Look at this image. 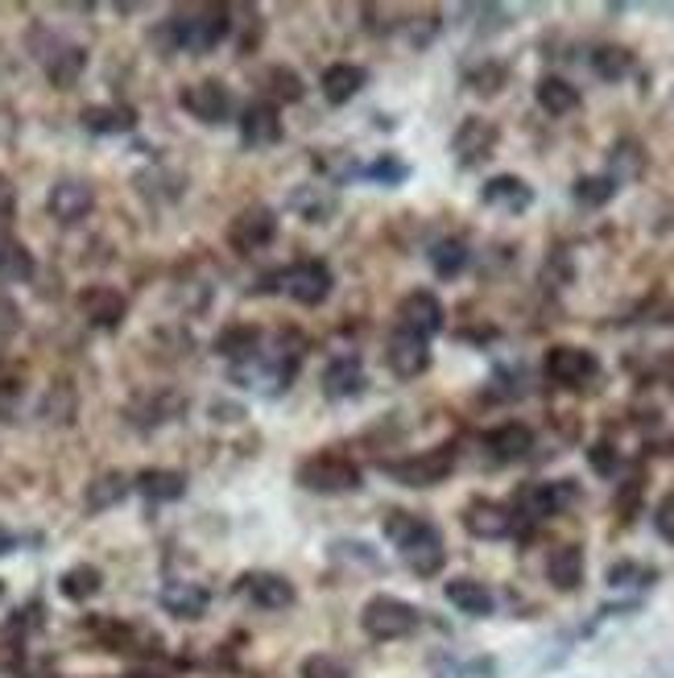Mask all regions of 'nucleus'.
<instances>
[{
	"instance_id": "obj_1",
	"label": "nucleus",
	"mask_w": 674,
	"mask_h": 678,
	"mask_svg": "<svg viewBox=\"0 0 674 678\" xmlns=\"http://www.w3.org/2000/svg\"><path fill=\"white\" fill-rule=\"evenodd\" d=\"M385 538L398 550H402V562L414 571L418 579H431L443 571V562H447V550H443V538H438V529L431 522H422L414 513H402V508H393L385 513Z\"/></svg>"
},
{
	"instance_id": "obj_2",
	"label": "nucleus",
	"mask_w": 674,
	"mask_h": 678,
	"mask_svg": "<svg viewBox=\"0 0 674 678\" xmlns=\"http://www.w3.org/2000/svg\"><path fill=\"white\" fill-rule=\"evenodd\" d=\"M228 30H232V18H228V9H219V4L186 9V13H174V18L166 21L170 42H174L178 51H195V54L216 51L219 42L228 37Z\"/></svg>"
},
{
	"instance_id": "obj_3",
	"label": "nucleus",
	"mask_w": 674,
	"mask_h": 678,
	"mask_svg": "<svg viewBox=\"0 0 674 678\" xmlns=\"http://www.w3.org/2000/svg\"><path fill=\"white\" fill-rule=\"evenodd\" d=\"M298 484H303L306 492H319V496H344V492H360L365 472H360L348 456L319 451V456H311L298 463Z\"/></svg>"
},
{
	"instance_id": "obj_4",
	"label": "nucleus",
	"mask_w": 674,
	"mask_h": 678,
	"mask_svg": "<svg viewBox=\"0 0 674 678\" xmlns=\"http://www.w3.org/2000/svg\"><path fill=\"white\" fill-rule=\"evenodd\" d=\"M273 286L298 306H323L336 289V273L319 256H306V261H294V265L273 273Z\"/></svg>"
},
{
	"instance_id": "obj_5",
	"label": "nucleus",
	"mask_w": 674,
	"mask_h": 678,
	"mask_svg": "<svg viewBox=\"0 0 674 678\" xmlns=\"http://www.w3.org/2000/svg\"><path fill=\"white\" fill-rule=\"evenodd\" d=\"M418 625H422L418 609L398 600V595H372L369 604L360 609V628L369 633L372 642H402Z\"/></svg>"
},
{
	"instance_id": "obj_6",
	"label": "nucleus",
	"mask_w": 674,
	"mask_h": 678,
	"mask_svg": "<svg viewBox=\"0 0 674 678\" xmlns=\"http://www.w3.org/2000/svg\"><path fill=\"white\" fill-rule=\"evenodd\" d=\"M452 472H456V447H431L398 463H385V475H393L405 489H431V484H443Z\"/></svg>"
},
{
	"instance_id": "obj_7",
	"label": "nucleus",
	"mask_w": 674,
	"mask_h": 678,
	"mask_svg": "<svg viewBox=\"0 0 674 678\" xmlns=\"http://www.w3.org/2000/svg\"><path fill=\"white\" fill-rule=\"evenodd\" d=\"M575 501V484L572 480H555V484H525L518 489L513 496V522L522 517V522H546V517H555L563 508Z\"/></svg>"
},
{
	"instance_id": "obj_8",
	"label": "nucleus",
	"mask_w": 674,
	"mask_h": 678,
	"mask_svg": "<svg viewBox=\"0 0 674 678\" xmlns=\"http://www.w3.org/2000/svg\"><path fill=\"white\" fill-rule=\"evenodd\" d=\"M273 237H278V211L265 204H253L244 207L237 220H232V228H228V240H232V249L244 256L261 253V249H270Z\"/></svg>"
},
{
	"instance_id": "obj_9",
	"label": "nucleus",
	"mask_w": 674,
	"mask_h": 678,
	"mask_svg": "<svg viewBox=\"0 0 674 678\" xmlns=\"http://www.w3.org/2000/svg\"><path fill=\"white\" fill-rule=\"evenodd\" d=\"M385 364L393 376H402V381H414L431 369V339L414 336V331H405V327H393V336L385 343Z\"/></svg>"
},
{
	"instance_id": "obj_10",
	"label": "nucleus",
	"mask_w": 674,
	"mask_h": 678,
	"mask_svg": "<svg viewBox=\"0 0 674 678\" xmlns=\"http://www.w3.org/2000/svg\"><path fill=\"white\" fill-rule=\"evenodd\" d=\"M91 207H96V190H91V183H84V178H58L51 187V195H46V211H51L63 228L84 223L87 216H91Z\"/></svg>"
},
{
	"instance_id": "obj_11",
	"label": "nucleus",
	"mask_w": 674,
	"mask_h": 678,
	"mask_svg": "<svg viewBox=\"0 0 674 678\" xmlns=\"http://www.w3.org/2000/svg\"><path fill=\"white\" fill-rule=\"evenodd\" d=\"M497 141H501V129H497L492 120L468 117L456 129V136H452V153L459 157V166H480V162H489L492 157Z\"/></svg>"
},
{
	"instance_id": "obj_12",
	"label": "nucleus",
	"mask_w": 674,
	"mask_h": 678,
	"mask_svg": "<svg viewBox=\"0 0 674 678\" xmlns=\"http://www.w3.org/2000/svg\"><path fill=\"white\" fill-rule=\"evenodd\" d=\"M600 373V360L591 357L588 348H572V343H558L546 352V376L555 385H588Z\"/></svg>"
},
{
	"instance_id": "obj_13",
	"label": "nucleus",
	"mask_w": 674,
	"mask_h": 678,
	"mask_svg": "<svg viewBox=\"0 0 674 678\" xmlns=\"http://www.w3.org/2000/svg\"><path fill=\"white\" fill-rule=\"evenodd\" d=\"M443 322H447L443 303H438L431 289H414V294H405L402 306H398V327H405V331H414V336H422V339H435L438 331H443Z\"/></svg>"
},
{
	"instance_id": "obj_14",
	"label": "nucleus",
	"mask_w": 674,
	"mask_h": 678,
	"mask_svg": "<svg viewBox=\"0 0 674 678\" xmlns=\"http://www.w3.org/2000/svg\"><path fill=\"white\" fill-rule=\"evenodd\" d=\"M464 529L472 534V538H485V543H501L513 534V513L506 505H497V501H485V496H476L468 501L464 508Z\"/></svg>"
},
{
	"instance_id": "obj_15",
	"label": "nucleus",
	"mask_w": 674,
	"mask_h": 678,
	"mask_svg": "<svg viewBox=\"0 0 674 678\" xmlns=\"http://www.w3.org/2000/svg\"><path fill=\"white\" fill-rule=\"evenodd\" d=\"M365 390H369L365 360H360V357L327 360V369H323V393H327L331 402H348V397H360Z\"/></svg>"
},
{
	"instance_id": "obj_16",
	"label": "nucleus",
	"mask_w": 674,
	"mask_h": 678,
	"mask_svg": "<svg viewBox=\"0 0 674 678\" xmlns=\"http://www.w3.org/2000/svg\"><path fill=\"white\" fill-rule=\"evenodd\" d=\"M183 108L195 120H203V124H219V120L232 117V91L224 84H216V79H207V84L186 87Z\"/></svg>"
},
{
	"instance_id": "obj_17",
	"label": "nucleus",
	"mask_w": 674,
	"mask_h": 678,
	"mask_svg": "<svg viewBox=\"0 0 674 678\" xmlns=\"http://www.w3.org/2000/svg\"><path fill=\"white\" fill-rule=\"evenodd\" d=\"M79 310H84V319L91 322V327L112 331V327H120L129 303H124V294L112 286H87L84 294H79Z\"/></svg>"
},
{
	"instance_id": "obj_18",
	"label": "nucleus",
	"mask_w": 674,
	"mask_h": 678,
	"mask_svg": "<svg viewBox=\"0 0 674 678\" xmlns=\"http://www.w3.org/2000/svg\"><path fill=\"white\" fill-rule=\"evenodd\" d=\"M240 592L265 612H278L294 604V583L286 576H278V571H253V576H244L240 579Z\"/></svg>"
},
{
	"instance_id": "obj_19",
	"label": "nucleus",
	"mask_w": 674,
	"mask_h": 678,
	"mask_svg": "<svg viewBox=\"0 0 674 678\" xmlns=\"http://www.w3.org/2000/svg\"><path fill=\"white\" fill-rule=\"evenodd\" d=\"M240 136H244V145H278L282 141V117H278V103L270 100H257L249 103L244 112H240Z\"/></svg>"
},
{
	"instance_id": "obj_20",
	"label": "nucleus",
	"mask_w": 674,
	"mask_h": 678,
	"mask_svg": "<svg viewBox=\"0 0 674 678\" xmlns=\"http://www.w3.org/2000/svg\"><path fill=\"white\" fill-rule=\"evenodd\" d=\"M480 199H485V207H497V211L518 216V211H525V207L534 204V187H530L525 178H518V174H497V178L485 183Z\"/></svg>"
},
{
	"instance_id": "obj_21",
	"label": "nucleus",
	"mask_w": 674,
	"mask_h": 678,
	"mask_svg": "<svg viewBox=\"0 0 674 678\" xmlns=\"http://www.w3.org/2000/svg\"><path fill=\"white\" fill-rule=\"evenodd\" d=\"M369 87V70L356 67V63H331L323 70V100L327 103H352L360 91Z\"/></svg>"
},
{
	"instance_id": "obj_22",
	"label": "nucleus",
	"mask_w": 674,
	"mask_h": 678,
	"mask_svg": "<svg viewBox=\"0 0 674 678\" xmlns=\"http://www.w3.org/2000/svg\"><path fill=\"white\" fill-rule=\"evenodd\" d=\"M485 447H489V456L497 463H518V459H525L534 451V430L525 423H506L497 426V430H489Z\"/></svg>"
},
{
	"instance_id": "obj_23",
	"label": "nucleus",
	"mask_w": 674,
	"mask_h": 678,
	"mask_svg": "<svg viewBox=\"0 0 674 678\" xmlns=\"http://www.w3.org/2000/svg\"><path fill=\"white\" fill-rule=\"evenodd\" d=\"M133 489L153 505H170V501L186 496V475L174 472V468H145V472H137Z\"/></svg>"
},
{
	"instance_id": "obj_24",
	"label": "nucleus",
	"mask_w": 674,
	"mask_h": 678,
	"mask_svg": "<svg viewBox=\"0 0 674 678\" xmlns=\"http://www.w3.org/2000/svg\"><path fill=\"white\" fill-rule=\"evenodd\" d=\"M84 129L96 136H120V133H133L137 129V112L129 103H91L84 108Z\"/></svg>"
},
{
	"instance_id": "obj_25",
	"label": "nucleus",
	"mask_w": 674,
	"mask_h": 678,
	"mask_svg": "<svg viewBox=\"0 0 674 678\" xmlns=\"http://www.w3.org/2000/svg\"><path fill=\"white\" fill-rule=\"evenodd\" d=\"M286 207L306 223H327L336 216L339 199H336V190H327V187H294Z\"/></svg>"
},
{
	"instance_id": "obj_26",
	"label": "nucleus",
	"mask_w": 674,
	"mask_h": 678,
	"mask_svg": "<svg viewBox=\"0 0 674 678\" xmlns=\"http://www.w3.org/2000/svg\"><path fill=\"white\" fill-rule=\"evenodd\" d=\"M534 100H539V108L546 117H572L575 108H579V87L567 84L563 75H542Z\"/></svg>"
},
{
	"instance_id": "obj_27",
	"label": "nucleus",
	"mask_w": 674,
	"mask_h": 678,
	"mask_svg": "<svg viewBox=\"0 0 674 678\" xmlns=\"http://www.w3.org/2000/svg\"><path fill=\"white\" fill-rule=\"evenodd\" d=\"M207 604H211V595L199 583H170V588H162V609L170 616H178V621H199Z\"/></svg>"
},
{
	"instance_id": "obj_28",
	"label": "nucleus",
	"mask_w": 674,
	"mask_h": 678,
	"mask_svg": "<svg viewBox=\"0 0 674 678\" xmlns=\"http://www.w3.org/2000/svg\"><path fill=\"white\" fill-rule=\"evenodd\" d=\"M443 592H447V604L459 609L464 616H489L497 609V600H492V592L480 579H452Z\"/></svg>"
},
{
	"instance_id": "obj_29",
	"label": "nucleus",
	"mask_w": 674,
	"mask_h": 678,
	"mask_svg": "<svg viewBox=\"0 0 674 678\" xmlns=\"http://www.w3.org/2000/svg\"><path fill=\"white\" fill-rule=\"evenodd\" d=\"M546 579L558 592H575L584 583V550L579 546H558L546 559Z\"/></svg>"
},
{
	"instance_id": "obj_30",
	"label": "nucleus",
	"mask_w": 674,
	"mask_h": 678,
	"mask_svg": "<svg viewBox=\"0 0 674 678\" xmlns=\"http://www.w3.org/2000/svg\"><path fill=\"white\" fill-rule=\"evenodd\" d=\"M468 261H472V253H468V244L459 237H443L431 244V270H435V277H443V282L459 277V273L468 270Z\"/></svg>"
},
{
	"instance_id": "obj_31",
	"label": "nucleus",
	"mask_w": 674,
	"mask_h": 678,
	"mask_svg": "<svg viewBox=\"0 0 674 678\" xmlns=\"http://www.w3.org/2000/svg\"><path fill=\"white\" fill-rule=\"evenodd\" d=\"M129 492H133V480L124 472H100L87 484V508H91V513H104V508L120 505Z\"/></svg>"
},
{
	"instance_id": "obj_32",
	"label": "nucleus",
	"mask_w": 674,
	"mask_h": 678,
	"mask_svg": "<svg viewBox=\"0 0 674 678\" xmlns=\"http://www.w3.org/2000/svg\"><path fill=\"white\" fill-rule=\"evenodd\" d=\"M30 277H34V256H30V249L13 237L0 240V282L4 286H21Z\"/></svg>"
},
{
	"instance_id": "obj_33",
	"label": "nucleus",
	"mask_w": 674,
	"mask_h": 678,
	"mask_svg": "<svg viewBox=\"0 0 674 678\" xmlns=\"http://www.w3.org/2000/svg\"><path fill=\"white\" fill-rule=\"evenodd\" d=\"M257 343H261V331H257V327H249V322H232V327H224V331H219L216 352L219 357H228L232 364H240V360L253 357Z\"/></svg>"
},
{
	"instance_id": "obj_34",
	"label": "nucleus",
	"mask_w": 674,
	"mask_h": 678,
	"mask_svg": "<svg viewBox=\"0 0 674 678\" xmlns=\"http://www.w3.org/2000/svg\"><path fill=\"white\" fill-rule=\"evenodd\" d=\"M100 588H104V576H100V567H91V562H75V567L63 571V579H58V592L67 595V600H75V604L91 600Z\"/></svg>"
},
{
	"instance_id": "obj_35",
	"label": "nucleus",
	"mask_w": 674,
	"mask_h": 678,
	"mask_svg": "<svg viewBox=\"0 0 674 678\" xmlns=\"http://www.w3.org/2000/svg\"><path fill=\"white\" fill-rule=\"evenodd\" d=\"M87 67V51L84 46H58L54 54H46V75L54 87H70Z\"/></svg>"
},
{
	"instance_id": "obj_36",
	"label": "nucleus",
	"mask_w": 674,
	"mask_h": 678,
	"mask_svg": "<svg viewBox=\"0 0 674 678\" xmlns=\"http://www.w3.org/2000/svg\"><path fill=\"white\" fill-rule=\"evenodd\" d=\"M572 199L579 207H608L617 199V183H612V174H584V178H575L572 187Z\"/></svg>"
},
{
	"instance_id": "obj_37",
	"label": "nucleus",
	"mask_w": 674,
	"mask_h": 678,
	"mask_svg": "<svg viewBox=\"0 0 674 678\" xmlns=\"http://www.w3.org/2000/svg\"><path fill=\"white\" fill-rule=\"evenodd\" d=\"M591 70H596L605 84H617V79H624V75L633 70V54L624 51V46H596V51H591Z\"/></svg>"
},
{
	"instance_id": "obj_38",
	"label": "nucleus",
	"mask_w": 674,
	"mask_h": 678,
	"mask_svg": "<svg viewBox=\"0 0 674 678\" xmlns=\"http://www.w3.org/2000/svg\"><path fill=\"white\" fill-rule=\"evenodd\" d=\"M608 588H617V592H629V588H650L657 579L654 567H638V562H617V567H608Z\"/></svg>"
},
{
	"instance_id": "obj_39",
	"label": "nucleus",
	"mask_w": 674,
	"mask_h": 678,
	"mask_svg": "<svg viewBox=\"0 0 674 678\" xmlns=\"http://www.w3.org/2000/svg\"><path fill=\"white\" fill-rule=\"evenodd\" d=\"M265 91H270L273 100H282V103H298L306 87L290 67H273L270 75H265Z\"/></svg>"
},
{
	"instance_id": "obj_40",
	"label": "nucleus",
	"mask_w": 674,
	"mask_h": 678,
	"mask_svg": "<svg viewBox=\"0 0 674 678\" xmlns=\"http://www.w3.org/2000/svg\"><path fill=\"white\" fill-rule=\"evenodd\" d=\"M365 178H369V183H381V187H402L405 178H410V166L398 162L393 153H385V157H377V162L365 170Z\"/></svg>"
},
{
	"instance_id": "obj_41",
	"label": "nucleus",
	"mask_w": 674,
	"mask_h": 678,
	"mask_svg": "<svg viewBox=\"0 0 674 678\" xmlns=\"http://www.w3.org/2000/svg\"><path fill=\"white\" fill-rule=\"evenodd\" d=\"M468 84H472L476 96H497V91L506 87V67H501V63H485L480 70L468 75Z\"/></svg>"
},
{
	"instance_id": "obj_42",
	"label": "nucleus",
	"mask_w": 674,
	"mask_h": 678,
	"mask_svg": "<svg viewBox=\"0 0 674 678\" xmlns=\"http://www.w3.org/2000/svg\"><path fill=\"white\" fill-rule=\"evenodd\" d=\"M303 678H352V675H348V666L339 658H331V654H311V658L303 661Z\"/></svg>"
},
{
	"instance_id": "obj_43",
	"label": "nucleus",
	"mask_w": 674,
	"mask_h": 678,
	"mask_svg": "<svg viewBox=\"0 0 674 678\" xmlns=\"http://www.w3.org/2000/svg\"><path fill=\"white\" fill-rule=\"evenodd\" d=\"M612 170H621V174H617V187H621L624 174H629V178L641 174V150L633 145V141H621V145L612 150Z\"/></svg>"
},
{
	"instance_id": "obj_44",
	"label": "nucleus",
	"mask_w": 674,
	"mask_h": 678,
	"mask_svg": "<svg viewBox=\"0 0 674 678\" xmlns=\"http://www.w3.org/2000/svg\"><path fill=\"white\" fill-rule=\"evenodd\" d=\"M588 463L596 475H617V468H621V456H617V447L612 442H596L588 451Z\"/></svg>"
},
{
	"instance_id": "obj_45",
	"label": "nucleus",
	"mask_w": 674,
	"mask_h": 678,
	"mask_svg": "<svg viewBox=\"0 0 674 678\" xmlns=\"http://www.w3.org/2000/svg\"><path fill=\"white\" fill-rule=\"evenodd\" d=\"M654 529L662 543H674V492H666L654 508Z\"/></svg>"
},
{
	"instance_id": "obj_46",
	"label": "nucleus",
	"mask_w": 674,
	"mask_h": 678,
	"mask_svg": "<svg viewBox=\"0 0 674 678\" xmlns=\"http://www.w3.org/2000/svg\"><path fill=\"white\" fill-rule=\"evenodd\" d=\"M21 331V306L0 294V339H13Z\"/></svg>"
},
{
	"instance_id": "obj_47",
	"label": "nucleus",
	"mask_w": 674,
	"mask_h": 678,
	"mask_svg": "<svg viewBox=\"0 0 674 678\" xmlns=\"http://www.w3.org/2000/svg\"><path fill=\"white\" fill-rule=\"evenodd\" d=\"M13 207H18V190H13V183L0 174V220H9V216H13Z\"/></svg>"
},
{
	"instance_id": "obj_48",
	"label": "nucleus",
	"mask_w": 674,
	"mask_h": 678,
	"mask_svg": "<svg viewBox=\"0 0 674 678\" xmlns=\"http://www.w3.org/2000/svg\"><path fill=\"white\" fill-rule=\"evenodd\" d=\"M13 546H18V538L0 526V559H4V555H13Z\"/></svg>"
},
{
	"instance_id": "obj_49",
	"label": "nucleus",
	"mask_w": 674,
	"mask_h": 678,
	"mask_svg": "<svg viewBox=\"0 0 674 678\" xmlns=\"http://www.w3.org/2000/svg\"><path fill=\"white\" fill-rule=\"evenodd\" d=\"M129 678H153V675H129Z\"/></svg>"
},
{
	"instance_id": "obj_50",
	"label": "nucleus",
	"mask_w": 674,
	"mask_h": 678,
	"mask_svg": "<svg viewBox=\"0 0 674 678\" xmlns=\"http://www.w3.org/2000/svg\"><path fill=\"white\" fill-rule=\"evenodd\" d=\"M0 600H4V583H0Z\"/></svg>"
}]
</instances>
